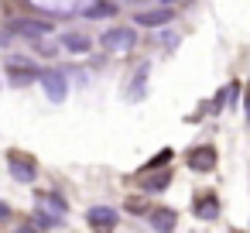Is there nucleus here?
<instances>
[{"label":"nucleus","mask_w":250,"mask_h":233,"mask_svg":"<svg viewBox=\"0 0 250 233\" xmlns=\"http://www.w3.org/2000/svg\"><path fill=\"white\" fill-rule=\"evenodd\" d=\"M86 219H89V226H113L117 223V209H110V206H93L89 212H86Z\"/></svg>","instance_id":"nucleus-8"},{"label":"nucleus","mask_w":250,"mask_h":233,"mask_svg":"<svg viewBox=\"0 0 250 233\" xmlns=\"http://www.w3.org/2000/svg\"><path fill=\"white\" fill-rule=\"evenodd\" d=\"M168 182H171V175H168V171H158V175H147L141 189H144V192H165Z\"/></svg>","instance_id":"nucleus-13"},{"label":"nucleus","mask_w":250,"mask_h":233,"mask_svg":"<svg viewBox=\"0 0 250 233\" xmlns=\"http://www.w3.org/2000/svg\"><path fill=\"white\" fill-rule=\"evenodd\" d=\"M0 45H4V35H0Z\"/></svg>","instance_id":"nucleus-18"},{"label":"nucleus","mask_w":250,"mask_h":233,"mask_svg":"<svg viewBox=\"0 0 250 233\" xmlns=\"http://www.w3.org/2000/svg\"><path fill=\"white\" fill-rule=\"evenodd\" d=\"M4 219H11V206H7V202H0V223H4Z\"/></svg>","instance_id":"nucleus-17"},{"label":"nucleus","mask_w":250,"mask_h":233,"mask_svg":"<svg viewBox=\"0 0 250 233\" xmlns=\"http://www.w3.org/2000/svg\"><path fill=\"white\" fill-rule=\"evenodd\" d=\"M113 14H117L113 4H93V7L86 11V18H93V21H96V18H113Z\"/></svg>","instance_id":"nucleus-14"},{"label":"nucleus","mask_w":250,"mask_h":233,"mask_svg":"<svg viewBox=\"0 0 250 233\" xmlns=\"http://www.w3.org/2000/svg\"><path fill=\"white\" fill-rule=\"evenodd\" d=\"M195 216H199V219H216V216H219V202H216V195L199 199V202H195Z\"/></svg>","instance_id":"nucleus-12"},{"label":"nucleus","mask_w":250,"mask_h":233,"mask_svg":"<svg viewBox=\"0 0 250 233\" xmlns=\"http://www.w3.org/2000/svg\"><path fill=\"white\" fill-rule=\"evenodd\" d=\"M35 206H38L42 212H48V216H59V219L69 212V202H65L62 195H55V192H38V195H35Z\"/></svg>","instance_id":"nucleus-3"},{"label":"nucleus","mask_w":250,"mask_h":233,"mask_svg":"<svg viewBox=\"0 0 250 233\" xmlns=\"http://www.w3.org/2000/svg\"><path fill=\"white\" fill-rule=\"evenodd\" d=\"M188 165H192L195 171H212V168H216V151H212V148H195V151L188 154Z\"/></svg>","instance_id":"nucleus-7"},{"label":"nucleus","mask_w":250,"mask_h":233,"mask_svg":"<svg viewBox=\"0 0 250 233\" xmlns=\"http://www.w3.org/2000/svg\"><path fill=\"white\" fill-rule=\"evenodd\" d=\"M147 219H151V226H154V230H175L178 212H175V209H168V206H158V209H147Z\"/></svg>","instance_id":"nucleus-6"},{"label":"nucleus","mask_w":250,"mask_h":233,"mask_svg":"<svg viewBox=\"0 0 250 233\" xmlns=\"http://www.w3.org/2000/svg\"><path fill=\"white\" fill-rule=\"evenodd\" d=\"M18 35H31V38H42V35H48L52 31V24L48 21H14L11 24Z\"/></svg>","instance_id":"nucleus-9"},{"label":"nucleus","mask_w":250,"mask_h":233,"mask_svg":"<svg viewBox=\"0 0 250 233\" xmlns=\"http://www.w3.org/2000/svg\"><path fill=\"white\" fill-rule=\"evenodd\" d=\"M62 45H65L69 52H89V48H93V42H89L86 35H79V31H65V35H62Z\"/></svg>","instance_id":"nucleus-11"},{"label":"nucleus","mask_w":250,"mask_h":233,"mask_svg":"<svg viewBox=\"0 0 250 233\" xmlns=\"http://www.w3.org/2000/svg\"><path fill=\"white\" fill-rule=\"evenodd\" d=\"M7 168H11V175H14L18 182H35V165H31V161H24L18 151H11V154H7Z\"/></svg>","instance_id":"nucleus-4"},{"label":"nucleus","mask_w":250,"mask_h":233,"mask_svg":"<svg viewBox=\"0 0 250 233\" xmlns=\"http://www.w3.org/2000/svg\"><path fill=\"white\" fill-rule=\"evenodd\" d=\"M171 18H175V11L158 7V11H141V14H137V24H141V28H165Z\"/></svg>","instance_id":"nucleus-5"},{"label":"nucleus","mask_w":250,"mask_h":233,"mask_svg":"<svg viewBox=\"0 0 250 233\" xmlns=\"http://www.w3.org/2000/svg\"><path fill=\"white\" fill-rule=\"evenodd\" d=\"M151 206L144 202V199H127V212H134V216H144Z\"/></svg>","instance_id":"nucleus-15"},{"label":"nucleus","mask_w":250,"mask_h":233,"mask_svg":"<svg viewBox=\"0 0 250 233\" xmlns=\"http://www.w3.org/2000/svg\"><path fill=\"white\" fill-rule=\"evenodd\" d=\"M134 45H137L134 28H110V31L103 35V48H106V52H130Z\"/></svg>","instance_id":"nucleus-1"},{"label":"nucleus","mask_w":250,"mask_h":233,"mask_svg":"<svg viewBox=\"0 0 250 233\" xmlns=\"http://www.w3.org/2000/svg\"><path fill=\"white\" fill-rule=\"evenodd\" d=\"M147 76H151V65H141V69H137V76H134V83H130V89H127L130 103H137V100L144 96V89H147Z\"/></svg>","instance_id":"nucleus-10"},{"label":"nucleus","mask_w":250,"mask_h":233,"mask_svg":"<svg viewBox=\"0 0 250 233\" xmlns=\"http://www.w3.org/2000/svg\"><path fill=\"white\" fill-rule=\"evenodd\" d=\"M168 158H171V151H168V148H165V151H158V158H154V161H151V165H147V171H151V168H154V165H165V161H168Z\"/></svg>","instance_id":"nucleus-16"},{"label":"nucleus","mask_w":250,"mask_h":233,"mask_svg":"<svg viewBox=\"0 0 250 233\" xmlns=\"http://www.w3.org/2000/svg\"><path fill=\"white\" fill-rule=\"evenodd\" d=\"M38 79H42V86H45V93H48V100H52V103H65L69 83H65V76H62V72H42Z\"/></svg>","instance_id":"nucleus-2"}]
</instances>
